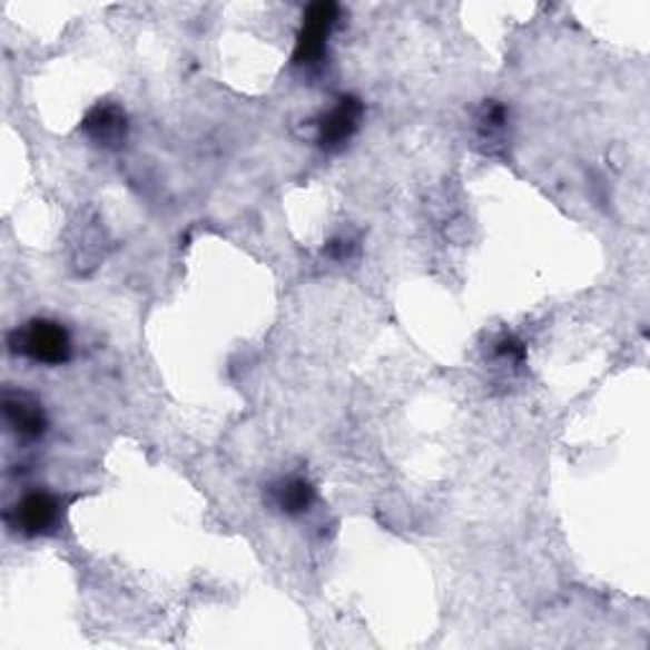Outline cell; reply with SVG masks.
I'll use <instances>...</instances> for the list:
<instances>
[{
	"mask_svg": "<svg viewBox=\"0 0 650 650\" xmlns=\"http://www.w3.org/2000/svg\"><path fill=\"white\" fill-rule=\"evenodd\" d=\"M364 115V105L354 95L341 97L333 110L325 112L318 120V146L328 152H338L354 138Z\"/></svg>",
	"mask_w": 650,
	"mask_h": 650,
	"instance_id": "3",
	"label": "cell"
},
{
	"mask_svg": "<svg viewBox=\"0 0 650 650\" xmlns=\"http://www.w3.org/2000/svg\"><path fill=\"white\" fill-rule=\"evenodd\" d=\"M57 519H59L57 499L41 491L26 493L23 499L13 505L11 513H8L11 529H16L18 534L23 536L49 534V531L57 526Z\"/></svg>",
	"mask_w": 650,
	"mask_h": 650,
	"instance_id": "4",
	"label": "cell"
},
{
	"mask_svg": "<svg viewBox=\"0 0 650 650\" xmlns=\"http://www.w3.org/2000/svg\"><path fill=\"white\" fill-rule=\"evenodd\" d=\"M11 348L36 364L61 366L71 358V336L57 321L33 318L11 333Z\"/></svg>",
	"mask_w": 650,
	"mask_h": 650,
	"instance_id": "1",
	"label": "cell"
},
{
	"mask_svg": "<svg viewBox=\"0 0 650 650\" xmlns=\"http://www.w3.org/2000/svg\"><path fill=\"white\" fill-rule=\"evenodd\" d=\"M89 140L102 148H120L128 138V117L117 105H97L81 122Z\"/></svg>",
	"mask_w": 650,
	"mask_h": 650,
	"instance_id": "6",
	"label": "cell"
},
{
	"mask_svg": "<svg viewBox=\"0 0 650 650\" xmlns=\"http://www.w3.org/2000/svg\"><path fill=\"white\" fill-rule=\"evenodd\" d=\"M354 247L356 244L351 239L338 237V239H333L328 247H325V255H328L331 259H336V262H346L351 255H354Z\"/></svg>",
	"mask_w": 650,
	"mask_h": 650,
	"instance_id": "10",
	"label": "cell"
},
{
	"mask_svg": "<svg viewBox=\"0 0 650 650\" xmlns=\"http://www.w3.org/2000/svg\"><path fill=\"white\" fill-rule=\"evenodd\" d=\"M6 424L23 440H39L47 432V412L29 394H6L3 400Z\"/></svg>",
	"mask_w": 650,
	"mask_h": 650,
	"instance_id": "5",
	"label": "cell"
},
{
	"mask_svg": "<svg viewBox=\"0 0 650 650\" xmlns=\"http://www.w3.org/2000/svg\"><path fill=\"white\" fill-rule=\"evenodd\" d=\"M505 125H509V107L495 102V99H485V102L481 105V110H477L475 115V128H477V135H481V140L483 142L499 140L505 130Z\"/></svg>",
	"mask_w": 650,
	"mask_h": 650,
	"instance_id": "8",
	"label": "cell"
},
{
	"mask_svg": "<svg viewBox=\"0 0 650 650\" xmlns=\"http://www.w3.org/2000/svg\"><path fill=\"white\" fill-rule=\"evenodd\" d=\"M338 21V6L336 3H313L303 16V29L297 33L295 43V67H318L325 49H328V39L333 26Z\"/></svg>",
	"mask_w": 650,
	"mask_h": 650,
	"instance_id": "2",
	"label": "cell"
},
{
	"mask_svg": "<svg viewBox=\"0 0 650 650\" xmlns=\"http://www.w3.org/2000/svg\"><path fill=\"white\" fill-rule=\"evenodd\" d=\"M495 356L503 361H511V364H521L523 356H526V348L523 343L513 336H503L495 341Z\"/></svg>",
	"mask_w": 650,
	"mask_h": 650,
	"instance_id": "9",
	"label": "cell"
},
{
	"mask_svg": "<svg viewBox=\"0 0 650 650\" xmlns=\"http://www.w3.org/2000/svg\"><path fill=\"white\" fill-rule=\"evenodd\" d=\"M267 501L285 516H303L315 503V487L301 475L279 477L277 483L269 485Z\"/></svg>",
	"mask_w": 650,
	"mask_h": 650,
	"instance_id": "7",
	"label": "cell"
}]
</instances>
